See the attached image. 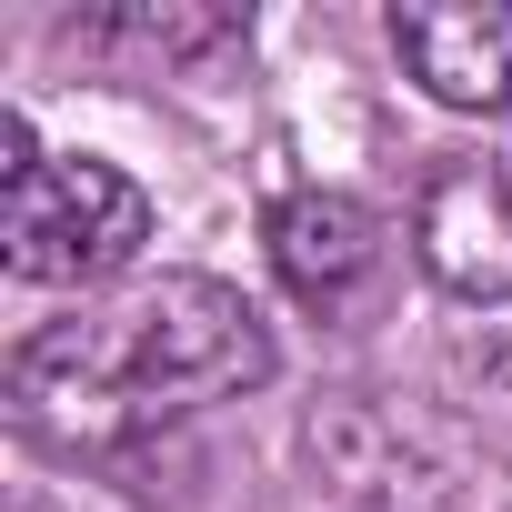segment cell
<instances>
[{
	"mask_svg": "<svg viewBox=\"0 0 512 512\" xmlns=\"http://www.w3.org/2000/svg\"><path fill=\"white\" fill-rule=\"evenodd\" d=\"M151 241V201L121 161H91V151H61L41 161L31 181H11L0 201V251H11L21 282H61V292H91L111 282L131 251Z\"/></svg>",
	"mask_w": 512,
	"mask_h": 512,
	"instance_id": "cell-2",
	"label": "cell"
},
{
	"mask_svg": "<svg viewBox=\"0 0 512 512\" xmlns=\"http://www.w3.org/2000/svg\"><path fill=\"white\" fill-rule=\"evenodd\" d=\"M412 251L452 302H512V171L442 161L412 201Z\"/></svg>",
	"mask_w": 512,
	"mask_h": 512,
	"instance_id": "cell-3",
	"label": "cell"
},
{
	"mask_svg": "<svg viewBox=\"0 0 512 512\" xmlns=\"http://www.w3.org/2000/svg\"><path fill=\"white\" fill-rule=\"evenodd\" d=\"M392 41L442 111H512V11L502 0H412V11H392Z\"/></svg>",
	"mask_w": 512,
	"mask_h": 512,
	"instance_id": "cell-5",
	"label": "cell"
},
{
	"mask_svg": "<svg viewBox=\"0 0 512 512\" xmlns=\"http://www.w3.org/2000/svg\"><path fill=\"white\" fill-rule=\"evenodd\" d=\"M272 272L302 312H352L382 272V211L352 201V191H292L272 201Z\"/></svg>",
	"mask_w": 512,
	"mask_h": 512,
	"instance_id": "cell-4",
	"label": "cell"
},
{
	"mask_svg": "<svg viewBox=\"0 0 512 512\" xmlns=\"http://www.w3.org/2000/svg\"><path fill=\"white\" fill-rule=\"evenodd\" d=\"M272 382V322L211 272L131 282L101 312H71L11 352V412L41 442H121L141 422L231 402Z\"/></svg>",
	"mask_w": 512,
	"mask_h": 512,
	"instance_id": "cell-1",
	"label": "cell"
}]
</instances>
